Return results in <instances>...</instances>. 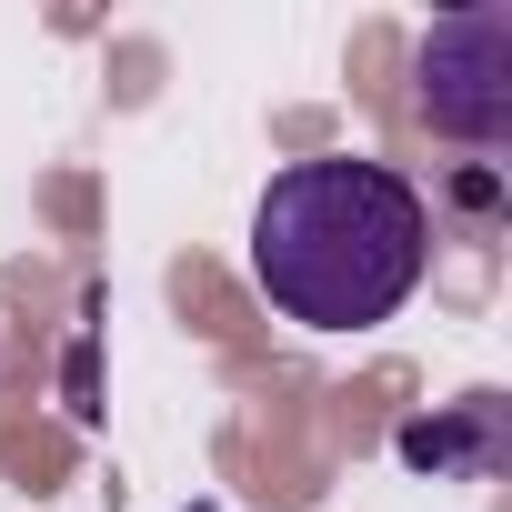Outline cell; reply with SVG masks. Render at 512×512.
<instances>
[{
    "mask_svg": "<svg viewBox=\"0 0 512 512\" xmlns=\"http://www.w3.org/2000/svg\"><path fill=\"white\" fill-rule=\"evenodd\" d=\"M392 452H402L412 472H492V462H502V402H462V412L402 422Z\"/></svg>",
    "mask_w": 512,
    "mask_h": 512,
    "instance_id": "cell-3",
    "label": "cell"
},
{
    "mask_svg": "<svg viewBox=\"0 0 512 512\" xmlns=\"http://www.w3.org/2000/svg\"><path fill=\"white\" fill-rule=\"evenodd\" d=\"M432 272V201L362 151H322L272 171L251 211V282L302 332H372Z\"/></svg>",
    "mask_w": 512,
    "mask_h": 512,
    "instance_id": "cell-1",
    "label": "cell"
},
{
    "mask_svg": "<svg viewBox=\"0 0 512 512\" xmlns=\"http://www.w3.org/2000/svg\"><path fill=\"white\" fill-rule=\"evenodd\" d=\"M412 101L462 151H502L512 141V0H472V11H442L422 31Z\"/></svg>",
    "mask_w": 512,
    "mask_h": 512,
    "instance_id": "cell-2",
    "label": "cell"
}]
</instances>
